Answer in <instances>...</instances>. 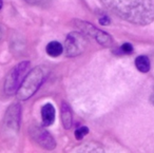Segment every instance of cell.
Wrapping results in <instances>:
<instances>
[{"instance_id":"obj_10","label":"cell","mask_w":154,"mask_h":153,"mask_svg":"<svg viewBox=\"0 0 154 153\" xmlns=\"http://www.w3.org/2000/svg\"><path fill=\"white\" fill-rule=\"evenodd\" d=\"M135 66H136L137 70L141 73H147L150 71V59L145 55L138 56L135 59Z\"/></svg>"},{"instance_id":"obj_11","label":"cell","mask_w":154,"mask_h":153,"mask_svg":"<svg viewBox=\"0 0 154 153\" xmlns=\"http://www.w3.org/2000/svg\"><path fill=\"white\" fill-rule=\"evenodd\" d=\"M88 133H89V129L87 127H85V126H82V127L78 128V129L75 131V137H76L77 139H82V138H84Z\"/></svg>"},{"instance_id":"obj_1","label":"cell","mask_w":154,"mask_h":153,"mask_svg":"<svg viewBox=\"0 0 154 153\" xmlns=\"http://www.w3.org/2000/svg\"><path fill=\"white\" fill-rule=\"evenodd\" d=\"M119 18L133 24L147 26L154 21V0H100Z\"/></svg>"},{"instance_id":"obj_9","label":"cell","mask_w":154,"mask_h":153,"mask_svg":"<svg viewBox=\"0 0 154 153\" xmlns=\"http://www.w3.org/2000/svg\"><path fill=\"white\" fill-rule=\"evenodd\" d=\"M63 52V47L58 41H51L47 45V53L51 57H58Z\"/></svg>"},{"instance_id":"obj_14","label":"cell","mask_w":154,"mask_h":153,"mask_svg":"<svg viewBox=\"0 0 154 153\" xmlns=\"http://www.w3.org/2000/svg\"><path fill=\"white\" fill-rule=\"evenodd\" d=\"M110 22H111L110 18L106 15H103V17L99 18V23H100L101 26H108V24H110Z\"/></svg>"},{"instance_id":"obj_15","label":"cell","mask_w":154,"mask_h":153,"mask_svg":"<svg viewBox=\"0 0 154 153\" xmlns=\"http://www.w3.org/2000/svg\"><path fill=\"white\" fill-rule=\"evenodd\" d=\"M2 8V0H0V9Z\"/></svg>"},{"instance_id":"obj_6","label":"cell","mask_w":154,"mask_h":153,"mask_svg":"<svg viewBox=\"0 0 154 153\" xmlns=\"http://www.w3.org/2000/svg\"><path fill=\"white\" fill-rule=\"evenodd\" d=\"M20 114L21 109L19 104H13L8 108L5 116V126L10 130L17 133L20 126Z\"/></svg>"},{"instance_id":"obj_13","label":"cell","mask_w":154,"mask_h":153,"mask_svg":"<svg viewBox=\"0 0 154 153\" xmlns=\"http://www.w3.org/2000/svg\"><path fill=\"white\" fill-rule=\"evenodd\" d=\"M120 50H122V53H125V54H130V53H132V52H133V47H132V45H130V43L126 42V43H124V45H122Z\"/></svg>"},{"instance_id":"obj_4","label":"cell","mask_w":154,"mask_h":153,"mask_svg":"<svg viewBox=\"0 0 154 153\" xmlns=\"http://www.w3.org/2000/svg\"><path fill=\"white\" fill-rule=\"evenodd\" d=\"M88 40L82 32H72L66 36L64 42V52L68 57L78 56L85 51Z\"/></svg>"},{"instance_id":"obj_12","label":"cell","mask_w":154,"mask_h":153,"mask_svg":"<svg viewBox=\"0 0 154 153\" xmlns=\"http://www.w3.org/2000/svg\"><path fill=\"white\" fill-rule=\"evenodd\" d=\"M26 2L33 5H38V7H45L51 3L52 0H26Z\"/></svg>"},{"instance_id":"obj_3","label":"cell","mask_w":154,"mask_h":153,"mask_svg":"<svg viewBox=\"0 0 154 153\" xmlns=\"http://www.w3.org/2000/svg\"><path fill=\"white\" fill-rule=\"evenodd\" d=\"M29 69H30V62L22 61L12 69L11 72L7 75L5 80V91L8 95H14L17 93L22 81L28 74Z\"/></svg>"},{"instance_id":"obj_5","label":"cell","mask_w":154,"mask_h":153,"mask_svg":"<svg viewBox=\"0 0 154 153\" xmlns=\"http://www.w3.org/2000/svg\"><path fill=\"white\" fill-rule=\"evenodd\" d=\"M30 133L33 139L43 148L48 149V150H53L56 147V142L53 136L43 128H40L38 126H33L30 129Z\"/></svg>"},{"instance_id":"obj_7","label":"cell","mask_w":154,"mask_h":153,"mask_svg":"<svg viewBox=\"0 0 154 153\" xmlns=\"http://www.w3.org/2000/svg\"><path fill=\"white\" fill-rule=\"evenodd\" d=\"M41 118L42 123L45 127L53 125L55 120V108L52 104H47L41 108Z\"/></svg>"},{"instance_id":"obj_8","label":"cell","mask_w":154,"mask_h":153,"mask_svg":"<svg viewBox=\"0 0 154 153\" xmlns=\"http://www.w3.org/2000/svg\"><path fill=\"white\" fill-rule=\"evenodd\" d=\"M61 120L63 123L64 129H70L72 127L73 123V117H72V112L71 109L66 102H63L61 106Z\"/></svg>"},{"instance_id":"obj_16","label":"cell","mask_w":154,"mask_h":153,"mask_svg":"<svg viewBox=\"0 0 154 153\" xmlns=\"http://www.w3.org/2000/svg\"><path fill=\"white\" fill-rule=\"evenodd\" d=\"M1 37H2V32H1V29H0V39H1Z\"/></svg>"},{"instance_id":"obj_2","label":"cell","mask_w":154,"mask_h":153,"mask_svg":"<svg viewBox=\"0 0 154 153\" xmlns=\"http://www.w3.org/2000/svg\"><path fill=\"white\" fill-rule=\"evenodd\" d=\"M45 75H47V73H45V69L41 67H36L30 73H28L26 78L22 81L19 90L16 93L18 99L26 100L30 97H32L37 92V90L40 88V86L42 85Z\"/></svg>"}]
</instances>
